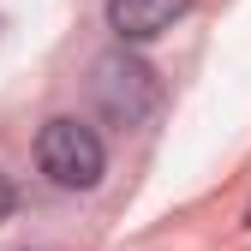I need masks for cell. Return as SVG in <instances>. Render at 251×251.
Masks as SVG:
<instances>
[{
	"instance_id": "6da1fadb",
	"label": "cell",
	"mask_w": 251,
	"mask_h": 251,
	"mask_svg": "<svg viewBox=\"0 0 251 251\" xmlns=\"http://www.w3.org/2000/svg\"><path fill=\"white\" fill-rule=\"evenodd\" d=\"M36 162H42V174L54 179V185H66V192H90V185H102V174H108V150H102V138L90 132L84 120H48L42 126V138H36Z\"/></svg>"
},
{
	"instance_id": "7a4b0ae2",
	"label": "cell",
	"mask_w": 251,
	"mask_h": 251,
	"mask_svg": "<svg viewBox=\"0 0 251 251\" xmlns=\"http://www.w3.org/2000/svg\"><path fill=\"white\" fill-rule=\"evenodd\" d=\"M96 102L114 126H138L155 108V72L144 60H126V54L96 60Z\"/></svg>"
},
{
	"instance_id": "3957f363",
	"label": "cell",
	"mask_w": 251,
	"mask_h": 251,
	"mask_svg": "<svg viewBox=\"0 0 251 251\" xmlns=\"http://www.w3.org/2000/svg\"><path fill=\"white\" fill-rule=\"evenodd\" d=\"M185 12H192V0H108V24L120 42H150L174 30Z\"/></svg>"
},
{
	"instance_id": "277c9868",
	"label": "cell",
	"mask_w": 251,
	"mask_h": 251,
	"mask_svg": "<svg viewBox=\"0 0 251 251\" xmlns=\"http://www.w3.org/2000/svg\"><path fill=\"white\" fill-rule=\"evenodd\" d=\"M6 215H12V179L0 174V222H6Z\"/></svg>"
}]
</instances>
